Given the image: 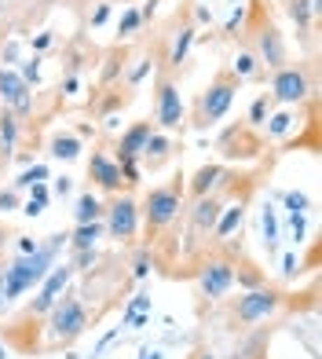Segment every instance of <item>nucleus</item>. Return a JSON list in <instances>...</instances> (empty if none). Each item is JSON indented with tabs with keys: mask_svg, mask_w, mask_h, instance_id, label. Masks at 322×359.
<instances>
[{
	"mask_svg": "<svg viewBox=\"0 0 322 359\" xmlns=\"http://www.w3.org/2000/svg\"><path fill=\"white\" fill-rule=\"evenodd\" d=\"M183 209H187V176L183 172H176L169 184H154L139 198L143 246H154V242L165 235L176 220H183Z\"/></svg>",
	"mask_w": 322,
	"mask_h": 359,
	"instance_id": "1",
	"label": "nucleus"
},
{
	"mask_svg": "<svg viewBox=\"0 0 322 359\" xmlns=\"http://www.w3.org/2000/svg\"><path fill=\"white\" fill-rule=\"evenodd\" d=\"M241 41H246L256 59H260V67L267 74H275L279 67L289 62V44H286V34L279 29L275 15H271L267 0H249L246 4V19H241Z\"/></svg>",
	"mask_w": 322,
	"mask_h": 359,
	"instance_id": "2",
	"label": "nucleus"
},
{
	"mask_svg": "<svg viewBox=\"0 0 322 359\" xmlns=\"http://www.w3.org/2000/svg\"><path fill=\"white\" fill-rule=\"evenodd\" d=\"M66 242V231L48 235V242H37L34 253H19L15 260H8L4 268V304L19 301L22 293H29L34 286L44 283V275L55 268V250Z\"/></svg>",
	"mask_w": 322,
	"mask_h": 359,
	"instance_id": "3",
	"label": "nucleus"
},
{
	"mask_svg": "<svg viewBox=\"0 0 322 359\" xmlns=\"http://www.w3.org/2000/svg\"><path fill=\"white\" fill-rule=\"evenodd\" d=\"M88 326H92V316L85 308V293L77 286H66L44 316V334H48L44 348H70L77 337L88 334Z\"/></svg>",
	"mask_w": 322,
	"mask_h": 359,
	"instance_id": "4",
	"label": "nucleus"
},
{
	"mask_svg": "<svg viewBox=\"0 0 322 359\" xmlns=\"http://www.w3.org/2000/svg\"><path fill=\"white\" fill-rule=\"evenodd\" d=\"M238 92H241V81L227 67H220L213 74V81H209V85L195 95V103H190V110H187V125L195 128V133H209V128H216L223 118H227V110L234 107Z\"/></svg>",
	"mask_w": 322,
	"mask_h": 359,
	"instance_id": "5",
	"label": "nucleus"
},
{
	"mask_svg": "<svg viewBox=\"0 0 322 359\" xmlns=\"http://www.w3.org/2000/svg\"><path fill=\"white\" fill-rule=\"evenodd\" d=\"M286 304H289V293L275 283H264L256 290H241L238 297L223 308V323H227L231 330H253V326L267 323L271 316H279Z\"/></svg>",
	"mask_w": 322,
	"mask_h": 359,
	"instance_id": "6",
	"label": "nucleus"
},
{
	"mask_svg": "<svg viewBox=\"0 0 322 359\" xmlns=\"http://www.w3.org/2000/svg\"><path fill=\"white\" fill-rule=\"evenodd\" d=\"M187 107L180 95V74L154 62V128L161 133H183Z\"/></svg>",
	"mask_w": 322,
	"mask_h": 359,
	"instance_id": "7",
	"label": "nucleus"
},
{
	"mask_svg": "<svg viewBox=\"0 0 322 359\" xmlns=\"http://www.w3.org/2000/svg\"><path fill=\"white\" fill-rule=\"evenodd\" d=\"M271 77V100H275L279 107H300L308 103L312 95L318 92V74H315V62H286V67H279Z\"/></svg>",
	"mask_w": 322,
	"mask_h": 359,
	"instance_id": "8",
	"label": "nucleus"
},
{
	"mask_svg": "<svg viewBox=\"0 0 322 359\" xmlns=\"http://www.w3.org/2000/svg\"><path fill=\"white\" fill-rule=\"evenodd\" d=\"M103 231H106V238H114L118 246H136V238H139V198L132 191L110 194L106 213H103Z\"/></svg>",
	"mask_w": 322,
	"mask_h": 359,
	"instance_id": "9",
	"label": "nucleus"
},
{
	"mask_svg": "<svg viewBox=\"0 0 322 359\" xmlns=\"http://www.w3.org/2000/svg\"><path fill=\"white\" fill-rule=\"evenodd\" d=\"M216 151H220L223 161H256L267 151V136L260 128H253L249 121H234L220 133Z\"/></svg>",
	"mask_w": 322,
	"mask_h": 359,
	"instance_id": "10",
	"label": "nucleus"
},
{
	"mask_svg": "<svg viewBox=\"0 0 322 359\" xmlns=\"http://www.w3.org/2000/svg\"><path fill=\"white\" fill-rule=\"evenodd\" d=\"M0 107L11 110L19 121L34 114V85L19 70H0Z\"/></svg>",
	"mask_w": 322,
	"mask_h": 359,
	"instance_id": "11",
	"label": "nucleus"
},
{
	"mask_svg": "<svg viewBox=\"0 0 322 359\" xmlns=\"http://www.w3.org/2000/svg\"><path fill=\"white\" fill-rule=\"evenodd\" d=\"M150 133H154V121H150V118L132 121V125H128L125 133L114 140V154H110V158H114L121 169H125V165H139V158H143V147H147Z\"/></svg>",
	"mask_w": 322,
	"mask_h": 359,
	"instance_id": "12",
	"label": "nucleus"
},
{
	"mask_svg": "<svg viewBox=\"0 0 322 359\" xmlns=\"http://www.w3.org/2000/svg\"><path fill=\"white\" fill-rule=\"evenodd\" d=\"M88 184L95 191H103V194H121L125 191V180H121L118 161L110 158V151H103V147H95L92 158H88Z\"/></svg>",
	"mask_w": 322,
	"mask_h": 359,
	"instance_id": "13",
	"label": "nucleus"
},
{
	"mask_svg": "<svg viewBox=\"0 0 322 359\" xmlns=\"http://www.w3.org/2000/svg\"><path fill=\"white\" fill-rule=\"evenodd\" d=\"M70 279H74V268H70V264H55L52 271L44 275L41 293H37V297L22 308V312H26V316H37V319H44V316H48V308L55 304V297H59V293L70 286Z\"/></svg>",
	"mask_w": 322,
	"mask_h": 359,
	"instance_id": "14",
	"label": "nucleus"
},
{
	"mask_svg": "<svg viewBox=\"0 0 322 359\" xmlns=\"http://www.w3.org/2000/svg\"><path fill=\"white\" fill-rule=\"evenodd\" d=\"M176 158V143L169 133H161V128H154L147 147H143V158H139V169H147V172H161L169 165V161Z\"/></svg>",
	"mask_w": 322,
	"mask_h": 359,
	"instance_id": "15",
	"label": "nucleus"
},
{
	"mask_svg": "<svg viewBox=\"0 0 322 359\" xmlns=\"http://www.w3.org/2000/svg\"><path fill=\"white\" fill-rule=\"evenodd\" d=\"M300 107L308 110L304 133H297L293 140H286V151H312V154H318V147H322V140H318V95H312V100L300 103Z\"/></svg>",
	"mask_w": 322,
	"mask_h": 359,
	"instance_id": "16",
	"label": "nucleus"
},
{
	"mask_svg": "<svg viewBox=\"0 0 322 359\" xmlns=\"http://www.w3.org/2000/svg\"><path fill=\"white\" fill-rule=\"evenodd\" d=\"M195 37H198V29H195V22H180V34H172V44H169V52H161L154 62H161V67H169L172 74H180V62L187 59V52H190V44H195Z\"/></svg>",
	"mask_w": 322,
	"mask_h": 359,
	"instance_id": "17",
	"label": "nucleus"
},
{
	"mask_svg": "<svg viewBox=\"0 0 322 359\" xmlns=\"http://www.w3.org/2000/svg\"><path fill=\"white\" fill-rule=\"evenodd\" d=\"M241 85H246V81H253V85H264L267 81V70L260 67V59H256V52L246 44V41H238V52H234V59H231V67H227Z\"/></svg>",
	"mask_w": 322,
	"mask_h": 359,
	"instance_id": "18",
	"label": "nucleus"
},
{
	"mask_svg": "<svg viewBox=\"0 0 322 359\" xmlns=\"http://www.w3.org/2000/svg\"><path fill=\"white\" fill-rule=\"evenodd\" d=\"M19 128H22V121L11 110L0 107V172L19 158Z\"/></svg>",
	"mask_w": 322,
	"mask_h": 359,
	"instance_id": "19",
	"label": "nucleus"
},
{
	"mask_svg": "<svg viewBox=\"0 0 322 359\" xmlns=\"http://www.w3.org/2000/svg\"><path fill=\"white\" fill-rule=\"evenodd\" d=\"M223 176H227V165H220V161H209V165H202L195 176H187V202L190 198H202V194H213Z\"/></svg>",
	"mask_w": 322,
	"mask_h": 359,
	"instance_id": "20",
	"label": "nucleus"
},
{
	"mask_svg": "<svg viewBox=\"0 0 322 359\" xmlns=\"http://www.w3.org/2000/svg\"><path fill=\"white\" fill-rule=\"evenodd\" d=\"M286 15L300 29V37H312V29L322 19V4H318V0H286Z\"/></svg>",
	"mask_w": 322,
	"mask_h": 359,
	"instance_id": "21",
	"label": "nucleus"
},
{
	"mask_svg": "<svg viewBox=\"0 0 322 359\" xmlns=\"http://www.w3.org/2000/svg\"><path fill=\"white\" fill-rule=\"evenodd\" d=\"M241 220H246V202H227L223 205V213L213 227V246H223V242H231L234 231H241Z\"/></svg>",
	"mask_w": 322,
	"mask_h": 359,
	"instance_id": "22",
	"label": "nucleus"
},
{
	"mask_svg": "<svg viewBox=\"0 0 322 359\" xmlns=\"http://www.w3.org/2000/svg\"><path fill=\"white\" fill-rule=\"evenodd\" d=\"M267 283V271L256 264V260H249L241 250H234V286L238 290H256Z\"/></svg>",
	"mask_w": 322,
	"mask_h": 359,
	"instance_id": "23",
	"label": "nucleus"
},
{
	"mask_svg": "<svg viewBox=\"0 0 322 359\" xmlns=\"http://www.w3.org/2000/svg\"><path fill=\"white\" fill-rule=\"evenodd\" d=\"M103 213H106V202H99L92 191H80V198L74 205V220L77 224H95V220H103Z\"/></svg>",
	"mask_w": 322,
	"mask_h": 359,
	"instance_id": "24",
	"label": "nucleus"
},
{
	"mask_svg": "<svg viewBox=\"0 0 322 359\" xmlns=\"http://www.w3.org/2000/svg\"><path fill=\"white\" fill-rule=\"evenodd\" d=\"M48 154H52L55 161H74L80 154V136L74 133H55L52 140H48Z\"/></svg>",
	"mask_w": 322,
	"mask_h": 359,
	"instance_id": "25",
	"label": "nucleus"
},
{
	"mask_svg": "<svg viewBox=\"0 0 322 359\" xmlns=\"http://www.w3.org/2000/svg\"><path fill=\"white\" fill-rule=\"evenodd\" d=\"M103 238V220H95V224H77L74 231L66 235L70 242V250H95V242Z\"/></svg>",
	"mask_w": 322,
	"mask_h": 359,
	"instance_id": "26",
	"label": "nucleus"
},
{
	"mask_svg": "<svg viewBox=\"0 0 322 359\" xmlns=\"http://www.w3.org/2000/svg\"><path fill=\"white\" fill-rule=\"evenodd\" d=\"M275 110H279V103L271 100V92H260V95L253 100V107H249V118H246V121H249L253 128H264V125H267V118H271Z\"/></svg>",
	"mask_w": 322,
	"mask_h": 359,
	"instance_id": "27",
	"label": "nucleus"
},
{
	"mask_svg": "<svg viewBox=\"0 0 322 359\" xmlns=\"http://www.w3.org/2000/svg\"><path fill=\"white\" fill-rule=\"evenodd\" d=\"M264 246H267V253H275L279 250V220H275V209L271 205H264Z\"/></svg>",
	"mask_w": 322,
	"mask_h": 359,
	"instance_id": "28",
	"label": "nucleus"
},
{
	"mask_svg": "<svg viewBox=\"0 0 322 359\" xmlns=\"http://www.w3.org/2000/svg\"><path fill=\"white\" fill-rule=\"evenodd\" d=\"M293 125H300V121H297L289 110H275V114L267 118V136H286Z\"/></svg>",
	"mask_w": 322,
	"mask_h": 359,
	"instance_id": "29",
	"label": "nucleus"
},
{
	"mask_svg": "<svg viewBox=\"0 0 322 359\" xmlns=\"http://www.w3.org/2000/svg\"><path fill=\"white\" fill-rule=\"evenodd\" d=\"M44 180H48V165H29L11 187H15V191H26V187H34V184H44Z\"/></svg>",
	"mask_w": 322,
	"mask_h": 359,
	"instance_id": "30",
	"label": "nucleus"
},
{
	"mask_svg": "<svg viewBox=\"0 0 322 359\" xmlns=\"http://www.w3.org/2000/svg\"><path fill=\"white\" fill-rule=\"evenodd\" d=\"M139 26H143L139 11H136V8H128V11L121 15V22H118V37H121V41H125V37H132V34H136Z\"/></svg>",
	"mask_w": 322,
	"mask_h": 359,
	"instance_id": "31",
	"label": "nucleus"
},
{
	"mask_svg": "<svg viewBox=\"0 0 322 359\" xmlns=\"http://www.w3.org/2000/svg\"><path fill=\"white\" fill-rule=\"evenodd\" d=\"M286 209H289V213H308V209H312V198H308V194H304V191H286Z\"/></svg>",
	"mask_w": 322,
	"mask_h": 359,
	"instance_id": "32",
	"label": "nucleus"
},
{
	"mask_svg": "<svg viewBox=\"0 0 322 359\" xmlns=\"http://www.w3.org/2000/svg\"><path fill=\"white\" fill-rule=\"evenodd\" d=\"M95 260H99V253H95V250H74L70 268H74V271H92Z\"/></svg>",
	"mask_w": 322,
	"mask_h": 359,
	"instance_id": "33",
	"label": "nucleus"
},
{
	"mask_svg": "<svg viewBox=\"0 0 322 359\" xmlns=\"http://www.w3.org/2000/svg\"><path fill=\"white\" fill-rule=\"evenodd\" d=\"M15 209H22V198H19V191H15V187L0 191V217H4V213H15Z\"/></svg>",
	"mask_w": 322,
	"mask_h": 359,
	"instance_id": "34",
	"label": "nucleus"
},
{
	"mask_svg": "<svg viewBox=\"0 0 322 359\" xmlns=\"http://www.w3.org/2000/svg\"><path fill=\"white\" fill-rule=\"evenodd\" d=\"M147 271H150V250L139 246V250H136V260H132V279H143Z\"/></svg>",
	"mask_w": 322,
	"mask_h": 359,
	"instance_id": "35",
	"label": "nucleus"
},
{
	"mask_svg": "<svg viewBox=\"0 0 322 359\" xmlns=\"http://www.w3.org/2000/svg\"><path fill=\"white\" fill-rule=\"evenodd\" d=\"M139 312H150V297H147V293H136V297L128 301V308H125V316H121V319H128V316H139Z\"/></svg>",
	"mask_w": 322,
	"mask_h": 359,
	"instance_id": "36",
	"label": "nucleus"
},
{
	"mask_svg": "<svg viewBox=\"0 0 322 359\" xmlns=\"http://www.w3.org/2000/svg\"><path fill=\"white\" fill-rule=\"evenodd\" d=\"M282 271L289 275V279H293V275H300V257H297V253H286V257H282Z\"/></svg>",
	"mask_w": 322,
	"mask_h": 359,
	"instance_id": "37",
	"label": "nucleus"
},
{
	"mask_svg": "<svg viewBox=\"0 0 322 359\" xmlns=\"http://www.w3.org/2000/svg\"><path fill=\"white\" fill-rule=\"evenodd\" d=\"M289 227H293V242H304V213H289Z\"/></svg>",
	"mask_w": 322,
	"mask_h": 359,
	"instance_id": "38",
	"label": "nucleus"
},
{
	"mask_svg": "<svg viewBox=\"0 0 322 359\" xmlns=\"http://www.w3.org/2000/svg\"><path fill=\"white\" fill-rule=\"evenodd\" d=\"M48 198H52V191H48V184H34V187H29V202H41V205H48Z\"/></svg>",
	"mask_w": 322,
	"mask_h": 359,
	"instance_id": "39",
	"label": "nucleus"
},
{
	"mask_svg": "<svg viewBox=\"0 0 322 359\" xmlns=\"http://www.w3.org/2000/svg\"><path fill=\"white\" fill-rule=\"evenodd\" d=\"M11 238H15V231H11V227H8L4 220H0V257L8 253V246H11Z\"/></svg>",
	"mask_w": 322,
	"mask_h": 359,
	"instance_id": "40",
	"label": "nucleus"
},
{
	"mask_svg": "<svg viewBox=\"0 0 322 359\" xmlns=\"http://www.w3.org/2000/svg\"><path fill=\"white\" fill-rule=\"evenodd\" d=\"M52 191L59 194V198H66V194L74 191V184H70V176H59V180H55V187H52Z\"/></svg>",
	"mask_w": 322,
	"mask_h": 359,
	"instance_id": "41",
	"label": "nucleus"
},
{
	"mask_svg": "<svg viewBox=\"0 0 322 359\" xmlns=\"http://www.w3.org/2000/svg\"><path fill=\"white\" fill-rule=\"evenodd\" d=\"M110 19V4H99V8H95V15H92V26H103Z\"/></svg>",
	"mask_w": 322,
	"mask_h": 359,
	"instance_id": "42",
	"label": "nucleus"
},
{
	"mask_svg": "<svg viewBox=\"0 0 322 359\" xmlns=\"http://www.w3.org/2000/svg\"><path fill=\"white\" fill-rule=\"evenodd\" d=\"M22 77L29 81V85H37V59H29L26 67H22Z\"/></svg>",
	"mask_w": 322,
	"mask_h": 359,
	"instance_id": "43",
	"label": "nucleus"
},
{
	"mask_svg": "<svg viewBox=\"0 0 322 359\" xmlns=\"http://www.w3.org/2000/svg\"><path fill=\"white\" fill-rule=\"evenodd\" d=\"M19 238V253H34L37 250V238H26V235H15Z\"/></svg>",
	"mask_w": 322,
	"mask_h": 359,
	"instance_id": "44",
	"label": "nucleus"
},
{
	"mask_svg": "<svg viewBox=\"0 0 322 359\" xmlns=\"http://www.w3.org/2000/svg\"><path fill=\"white\" fill-rule=\"evenodd\" d=\"M4 268H8V257H0V312H4Z\"/></svg>",
	"mask_w": 322,
	"mask_h": 359,
	"instance_id": "45",
	"label": "nucleus"
},
{
	"mask_svg": "<svg viewBox=\"0 0 322 359\" xmlns=\"http://www.w3.org/2000/svg\"><path fill=\"white\" fill-rule=\"evenodd\" d=\"M22 213H26V217H41L44 205H41V202H22Z\"/></svg>",
	"mask_w": 322,
	"mask_h": 359,
	"instance_id": "46",
	"label": "nucleus"
},
{
	"mask_svg": "<svg viewBox=\"0 0 322 359\" xmlns=\"http://www.w3.org/2000/svg\"><path fill=\"white\" fill-rule=\"evenodd\" d=\"M190 359H216V355H213V352H209L205 345H198L195 352H190Z\"/></svg>",
	"mask_w": 322,
	"mask_h": 359,
	"instance_id": "47",
	"label": "nucleus"
},
{
	"mask_svg": "<svg viewBox=\"0 0 322 359\" xmlns=\"http://www.w3.org/2000/svg\"><path fill=\"white\" fill-rule=\"evenodd\" d=\"M48 44H52V37H48V34H41V37L34 41V48H37V52H41V48H48Z\"/></svg>",
	"mask_w": 322,
	"mask_h": 359,
	"instance_id": "48",
	"label": "nucleus"
},
{
	"mask_svg": "<svg viewBox=\"0 0 322 359\" xmlns=\"http://www.w3.org/2000/svg\"><path fill=\"white\" fill-rule=\"evenodd\" d=\"M143 359H161V352L158 348H147V352H143Z\"/></svg>",
	"mask_w": 322,
	"mask_h": 359,
	"instance_id": "49",
	"label": "nucleus"
},
{
	"mask_svg": "<svg viewBox=\"0 0 322 359\" xmlns=\"http://www.w3.org/2000/svg\"><path fill=\"white\" fill-rule=\"evenodd\" d=\"M0 359H8V352H4V348H0Z\"/></svg>",
	"mask_w": 322,
	"mask_h": 359,
	"instance_id": "50",
	"label": "nucleus"
},
{
	"mask_svg": "<svg viewBox=\"0 0 322 359\" xmlns=\"http://www.w3.org/2000/svg\"><path fill=\"white\" fill-rule=\"evenodd\" d=\"M0 4H8V0H0Z\"/></svg>",
	"mask_w": 322,
	"mask_h": 359,
	"instance_id": "51",
	"label": "nucleus"
}]
</instances>
